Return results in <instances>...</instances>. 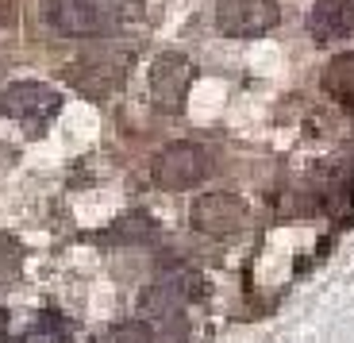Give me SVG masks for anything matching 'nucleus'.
Instances as JSON below:
<instances>
[{
    "label": "nucleus",
    "instance_id": "nucleus-10",
    "mask_svg": "<svg viewBox=\"0 0 354 343\" xmlns=\"http://www.w3.org/2000/svg\"><path fill=\"white\" fill-rule=\"evenodd\" d=\"M324 85H328V93H335L346 108H354V54H343V58L331 62L328 70H324Z\"/></svg>",
    "mask_w": 354,
    "mask_h": 343
},
{
    "label": "nucleus",
    "instance_id": "nucleus-8",
    "mask_svg": "<svg viewBox=\"0 0 354 343\" xmlns=\"http://www.w3.org/2000/svg\"><path fill=\"white\" fill-rule=\"evenodd\" d=\"M62 108V93H54L43 81H12L0 93V112L12 120H50Z\"/></svg>",
    "mask_w": 354,
    "mask_h": 343
},
{
    "label": "nucleus",
    "instance_id": "nucleus-1",
    "mask_svg": "<svg viewBox=\"0 0 354 343\" xmlns=\"http://www.w3.org/2000/svg\"><path fill=\"white\" fill-rule=\"evenodd\" d=\"M127 70H131V51H124V46H97V51L73 58L66 78L88 97H108V93H115L124 85Z\"/></svg>",
    "mask_w": 354,
    "mask_h": 343
},
{
    "label": "nucleus",
    "instance_id": "nucleus-2",
    "mask_svg": "<svg viewBox=\"0 0 354 343\" xmlns=\"http://www.w3.org/2000/svg\"><path fill=\"white\" fill-rule=\"evenodd\" d=\"M208 170H212V159L201 143H169L151 159V182L158 189L181 193L189 185H201Z\"/></svg>",
    "mask_w": 354,
    "mask_h": 343
},
{
    "label": "nucleus",
    "instance_id": "nucleus-12",
    "mask_svg": "<svg viewBox=\"0 0 354 343\" xmlns=\"http://www.w3.org/2000/svg\"><path fill=\"white\" fill-rule=\"evenodd\" d=\"M19 266H24V255H19V247L12 243L8 236H0V290L16 282Z\"/></svg>",
    "mask_w": 354,
    "mask_h": 343
},
{
    "label": "nucleus",
    "instance_id": "nucleus-6",
    "mask_svg": "<svg viewBox=\"0 0 354 343\" xmlns=\"http://www.w3.org/2000/svg\"><path fill=\"white\" fill-rule=\"evenodd\" d=\"M43 19L66 39H93L108 31V12L97 0H43Z\"/></svg>",
    "mask_w": 354,
    "mask_h": 343
},
{
    "label": "nucleus",
    "instance_id": "nucleus-13",
    "mask_svg": "<svg viewBox=\"0 0 354 343\" xmlns=\"http://www.w3.org/2000/svg\"><path fill=\"white\" fill-rule=\"evenodd\" d=\"M108 343H154V332L147 320H127V324H115Z\"/></svg>",
    "mask_w": 354,
    "mask_h": 343
},
{
    "label": "nucleus",
    "instance_id": "nucleus-7",
    "mask_svg": "<svg viewBox=\"0 0 354 343\" xmlns=\"http://www.w3.org/2000/svg\"><path fill=\"white\" fill-rule=\"evenodd\" d=\"M189 216H193V228L204 236H235L247 228V201L235 193H201Z\"/></svg>",
    "mask_w": 354,
    "mask_h": 343
},
{
    "label": "nucleus",
    "instance_id": "nucleus-11",
    "mask_svg": "<svg viewBox=\"0 0 354 343\" xmlns=\"http://www.w3.org/2000/svg\"><path fill=\"white\" fill-rule=\"evenodd\" d=\"M112 236L115 239H147V236H154V220L142 216V212H127L120 224H112Z\"/></svg>",
    "mask_w": 354,
    "mask_h": 343
},
{
    "label": "nucleus",
    "instance_id": "nucleus-9",
    "mask_svg": "<svg viewBox=\"0 0 354 343\" xmlns=\"http://www.w3.org/2000/svg\"><path fill=\"white\" fill-rule=\"evenodd\" d=\"M308 31L316 43H339L354 35V0H316L308 12Z\"/></svg>",
    "mask_w": 354,
    "mask_h": 343
},
{
    "label": "nucleus",
    "instance_id": "nucleus-5",
    "mask_svg": "<svg viewBox=\"0 0 354 343\" xmlns=\"http://www.w3.org/2000/svg\"><path fill=\"white\" fill-rule=\"evenodd\" d=\"M281 8L277 0H220L216 4V27L227 39H258L274 31Z\"/></svg>",
    "mask_w": 354,
    "mask_h": 343
},
{
    "label": "nucleus",
    "instance_id": "nucleus-4",
    "mask_svg": "<svg viewBox=\"0 0 354 343\" xmlns=\"http://www.w3.org/2000/svg\"><path fill=\"white\" fill-rule=\"evenodd\" d=\"M196 66L181 51H162L151 62V105L162 112H181L193 89Z\"/></svg>",
    "mask_w": 354,
    "mask_h": 343
},
{
    "label": "nucleus",
    "instance_id": "nucleus-3",
    "mask_svg": "<svg viewBox=\"0 0 354 343\" xmlns=\"http://www.w3.org/2000/svg\"><path fill=\"white\" fill-rule=\"evenodd\" d=\"M204 297H208V285H204L201 274H193V270L166 274L162 282L147 285V290L139 293V313H142L147 320H158V324H166V320H174L185 305L204 301Z\"/></svg>",
    "mask_w": 354,
    "mask_h": 343
}]
</instances>
